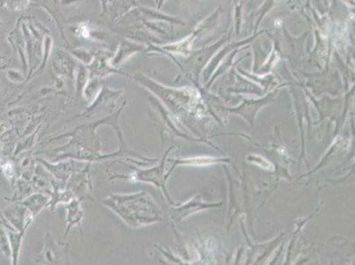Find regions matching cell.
<instances>
[{
    "mask_svg": "<svg viewBox=\"0 0 355 265\" xmlns=\"http://www.w3.org/2000/svg\"><path fill=\"white\" fill-rule=\"evenodd\" d=\"M104 203L132 228H139L155 221L154 216L148 215V207L153 205L144 193L133 196L111 195Z\"/></svg>",
    "mask_w": 355,
    "mask_h": 265,
    "instance_id": "1",
    "label": "cell"
}]
</instances>
